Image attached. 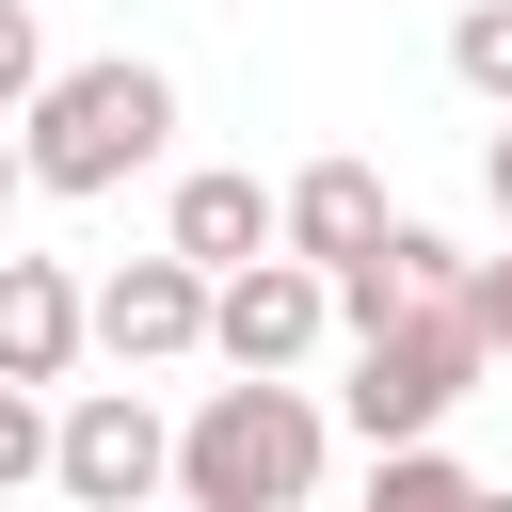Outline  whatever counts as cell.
I'll return each mask as SVG.
<instances>
[{"instance_id": "30bf717a", "label": "cell", "mask_w": 512, "mask_h": 512, "mask_svg": "<svg viewBox=\"0 0 512 512\" xmlns=\"http://www.w3.org/2000/svg\"><path fill=\"white\" fill-rule=\"evenodd\" d=\"M368 496H384V512H448V496H480V464H464L448 432H384V448H368Z\"/></svg>"}, {"instance_id": "8992f818", "label": "cell", "mask_w": 512, "mask_h": 512, "mask_svg": "<svg viewBox=\"0 0 512 512\" xmlns=\"http://www.w3.org/2000/svg\"><path fill=\"white\" fill-rule=\"evenodd\" d=\"M208 288H224V272L176 256V240L128 256V272H96V352H112V368H192V352H208Z\"/></svg>"}, {"instance_id": "9c48e42d", "label": "cell", "mask_w": 512, "mask_h": 512, "mask_svg": "<svg viewBox=\"0 0 512 512\" xmlns=\"http://www.w3.org/2000/svg\"><path fill=\"white\" fill-rule=\"evenodd\" d=\"M288 240H304L320 272L368 256V240H384V176H368V160H304V176H288Z\"/></svg>"}, {"instance_id": "2e32d148", "label": "cell", "mask_w": 512, "mask_h": 512, "mask_svg": "<svg viewBox=\"0 0 512 512\" xmlns=\"http://www.w3.org/2000/svg\"><path fill=\"white\" fill-rule=\"evenodd\" d=\"M0 128H16V112H0ZM16 192H32V144H0V208H16Z\"/></svg>"}, {"instance_id": "52a82bcc", "label": "cell", "mask_w": 512, "mask_h": 512, "mask_svg": "<svg viewBox=\"0 0 512 512\" xmlns=\"http://www.w3.org/2000/svg\"><path fill=\"white\" fill-rule=\"evenodd\" d=\"M80 352H96V288L64 256H0V368L16 384H64Z\"/></svg>"}, {"instance_id": "5bb4252c", "label": "cell", "mask_w": 512, "mask_h": 512, "mask_svg": "<svg viewBox=\"0 0 512 512\" xmlns=\"http://www.w3.org/2000/svg\"><path fill=\"white\" fill-rule=\"evenodd\" d=\"M464 304H480V336L512 352V256H480V288H464Z\"/></svg>"}, {"instance_id": "8fae6325", "label": "cell", "mask_w": 512, "mask_h": 512, "mask_svg": "<svg viewBox=\"0 0 512 512\" xmlns=\"http://www.w3.org/2000/svg\"><path fill=\"white\" fill-rule=\"evenodd\" d=\"M48 464H64V416H48V384H16V368H0V496H32Z\"/></svg>"}, {"instance_id": "6da1fadb", "label": "cell", "mask_w": 512, "mask_h": 512, "mask_svg": "<svg viewBox=\"0 0 512 512\" xmlns=\"http://www.w3.org/2000/svg\"><path fill=\"white\" fill-rule=\"evenodd\" d=\"M320 464H336V416H320L288 368L208 384V400H192V432H176V496H192V512H304V496H320Z\"/></svg>"}, {"instance_id": "3957f363", "label": "cell", "mask_w": 512, "mask_h": 512, "mask_svg": "<svg viewBox=\"0 0 512 512\" xmlns=\"http://www.w3.org/2000/svg\"><path fill=\"white\" fill-rule=\"evenodd\" d=\"M480 368H496L480 304H400V320H368V336H352V384H336V416H352L368 448H384V432H448Z\"/></svg>"}, {"instance_id": "277c9868", "label": "cell", "mask_w": 512, "mask_h": 512, "mask_svg": "<svg viewBox=\"0 0 512 512\" xmlns=\"http://www.w3.org/2000/svg\"><path fill=\"white\" fill-rule=\"evenodd\" d=\"M320 336H336V272H320L304 240L240 256V272L208 288V352H224V368H304Z\"/></svg>"}, {"instance_id": "4fadbf2b", "label": "cell", "mask_w": 512, "mask_h": 512, "mask_svg": "<svg viewBox=\"0 0 512 512\" xmlns=\"http://www.w3.org/2000/svg\"><path fill=\"white\" fill-rule=\"evenodd\" d=\"M48 96V32H32V0H0V112H32Z\"/></svg>"}, {"instance_id": "7c38bea8", "label": "cell", "mask_w": 512, "mask_h": 512, "mask_svg": "<svg viewBox=\"0 0 512 512\" xmlns=\"http://www.w3.org/2000/svg\"><path fill=\"white\" fill-rule=\"evenodd\" d=\"M448 80L512 112V0H464V16H448Z\"/></svg>"}, {"instance_id": "5b68a950", "label": "cell", "mask_w": 512, "mask_h": 512, "mask_svg": "<svg viewBox=\"0 0 512 512\" xmlns=\"http://www.w3.org/2000/svg\"><path fill=\"white\" fill-rule=\"evenodd\" d=\"M48 480H64L80 512H144V496H176V432H160V400H144V384H80Z\"/></svg>"}, {"instance_id": "9a60e30c", "label": "cell", "mask_w": 512, "mask_h": 512, "mask_svg": "<svg viewBox=\"0 0 512 512\" xmlns=\"http://www.w3.org/2000/svg\"><path fill=\"white\" fill-rule=\"evenodd\" d=\"M480 192H496V224H512V112H496V144H480Z\"/></svg>"}, {"instance_id": "ba28073f", "label": "cell", "mask_w": 512, "mask_h": 512, "mask_svg": "<svg viewBox=\"0 0 512 512\" xmlns=\"http://www.w3.org/2000/svg\"><path fill=\"white\" fill-rule=\"evenodd\" d=\"M176 256H208V272H240V256H272L288 240V192L272 176H240V160H208V176H176V224H160Z\"/></svg>"}, {"instance_id": "7a4b0ae2", "label": "cell", "mask_w": 512, "mask_h": 512, "mask_svg": "<svg viewBox=\"0 0 512 512\" xmlns=\"http://www.w3.org/2000/svg\"><path fill=\"white\" fill-rule=\"evenodd\" d=\"M16 128H32V192L96 208V192H128V176L176 144V80L128 64V48H96V64H48V96H32Z\"/></svg>"}]
</instances>
